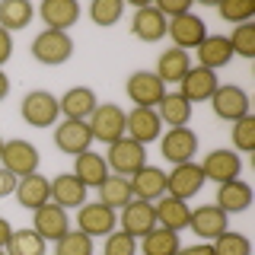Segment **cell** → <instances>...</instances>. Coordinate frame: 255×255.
<instances>
[{
  "label": "cell",
  "mask_w": 255,
  "mask_h": 255,
  "mask_svg": "<svg viewBox=\"0 0 255 255\" xmlns=\"http://www.w3.org/2000/svg\"><path fill=\"white\" fill-rule=\"evenodd\" d=\"M19 115L32 128H54L61 118V102H58V96L48 93V90H32L22 96Z\"/></svg>",
  "instance_id": "obj_1"
},
{
  "label": "cell",
  "mask_w": 255,
  "mask_h": 255,
  "mask_svg": "<svg viewBox=\"0 0 255 255\" xmlns=\"http://www.w3.org/2000/svg\"><path fill=\"white\" fill-rule=\"evenodd\" d=\"M70 54H74V38L67 32H54V29H42L35 38H32V58L45 67H58V64H67Z\"/></svg>",
  "instance_id": "obj_2"
},
{
  "label": "cell",
  "mask_w": 255,
  "mask_h": 255,
  "mask_svg": "<svg viewBox=\"0 0 255 255\" xmlns=\"http://www.w3.org/2000/svg\"><path fill=\"white\" fill-rule=\"evenodd\" d=\"M106 166L112 169V175H125L131 179L140 166H147V147L131 137H118L115 143H109V153H106Z\"/></svg>",
  "instance_id": "obj_3"
},
{
  "label": "cell",
  "mask_w": 255,
  "mask_h": 255,
  "mask_svg": "<svg viewBox=\"0 0 255 255\" xmlns=\"http://www.w3.org/2000/svg\"><path fill=\"white\" fill-rule=\"evenodd\" d=\"M125 93L134 102V109H156L159 99L166 96V83L159 80L153 70H134L125 80Z\"/></svg>",
  "instance_id": "obj_4"
},
{
  "label": "cell",
  "mask_w": 255,
  "mask_h": 255,
  "mask_svg": "<svg viewBox=\"0 0 255 255\" xmlns=\"http://www.w3.org/2000/svg\"><path fill=\"white\" fill-rule=\"evenodd\" d=\"M86 125H90L93 140L115 143L118 137H125V109L115 102H99L96 112L86 118Z\"/></svg>",
  "instance_id": "obj_5"
},
{
  "label": "cell",
  "mask_w": 255,
  "mask_h": 255,
  "mask_svg": "<svg viewBox=\"0 0 255 255\" xmlns=\"http://www.w3.org/2000/svg\"><path fill=\"white\" fill-rule=\"evenodd\" d=\"M0 163H3V169L13 172L16 179H26V175L38 172V163H42V156H38L35 143H29V140H22V137H13V140H3Z\"/></svg>",
  "instance_id": "obj_6"
},
{
  "label": "cell",
  "mask_w": 255,
  "mask_h": 255,
  "mask_svg": "<svg viewBox=\"0 0 255 255\" xmlns=\"http://www.w3.org/2000/svg\"><path fill=\"white\" fill-rule=\"evenodd\" d=\"M249 93L243 90V86H236V83H227V86H217V93L211 96V109H214V115L220 118V122H239V118H246V115H252L249 112Z\"/></svg>",
  "instance_id": "obj_7"
},
{
  "label": "cell",
  "mask_w": 255,
  "mask_h": 255,
  "mask_svg": "<svg viewBox=\"0 0 255 255\" xmlns=\"http://www.w3.org/2000/svg\"><path fill=\"white\" fill-rule=\"evenodd\" d=\"M159 153L166 163L179 166V163H191L198 153V134L191 128H169L159 137Z\"/></svg>",
  "instance_id": "obj_8"
},
{
  "label": "cell",
  "mask_w": 255,
  "mask_h": 255,
  "mask_svg": "<svg viewBox=\"0 0 255 255\" xmlns=\"http://www.w3.org/2000/svg\"><path fill=\"white\" fill-rule=\"evenodd\" d=\"M204 172L201 166L191 159V163H179L172 166V172H166V195L172 198H182V201H188V198H195L198 191L204 188Z\"/></svg>",
  "instance_id": "obj_9"
},
{
  "label": "cell",
  "mask_w": 255,
  "mask_h": 255,
  "mask_svg": "<svg viewBox=\"0 0 255 255\" xmlns=\"http://www.w3.org/2000/svg\"><path fill=\"white\" fill-rule=\"evenodd\" d=\"M188 230L198 239H204V243H214L220 233H227V230H230V214H223L217 204H201V207L191 211Z\"/></svg>",
  "instance_id": "obj_10"
},
{
  "label": "cell",
  "mask_w": 255,
  "mask_h": 255,
  "mask_svg": "<svg viewBox=\"0 0 255 255\" xmlns=\"http://www.w3.org/2000/svg\"><path fill=\"white\" fill-rule=\"evenodd\" d=\"M125 137L137 140L143 147L163 137V122H159L156 109H131V112H125Z\"/></svg>",
  "instance_id": "obj_11"
},
{
  "label": "cell",
  "mask_w": 255,
  "mask_h": 255,
  "mask_svg": "<svg viewBox=\"0 0 255 255\" xmlns=\"http://www.w3.org/2000/svg\"><path fill=\"white\" fill-rule=\"evenodd\" d=\"M118 227V214L112 211V207L106 204H80L77 207V230L80 233H86V236H109L112 230Z\"/></svg>",
  "instance_id": "obj_12"
},
{
  "label": "cell",
  "mask_w": 255,
  "mask_h": 255,
  "mask_svg": "<svg viewBox=\"0 0 255 255\" xmlns=\"http://www.w3.org/2000/svg\"><path fill=\"white\" fill-rule=\"evenodd\" d=\"M166 29H169V19H166L153 3H137V10H134V16H131L134 38L153 45V42H159V38H166Z\"/></svg>",
  "instance_id": "obj_13"
},
{
  "label": "cell",
  "mask_w": 255,
  "mask_h": 255,
  "mask_svg": "<svg viewBox=\"0 0 255 255\" xmlns=\"http://www.w3.org/2000/svg\"><path fill=\"white\" fill-rule=\"evenodd\" d=\"M166 35L172 38V48H179V51H195L207 38V26H204L201 16L185 13V16H179V19H169Z\"/></svg>",
  "instance_id": "obj_14"
},
{
  "label": "cell",
  "mask_w": 255,
  "mask_h": 255,
  "mask_svg": "<svg viewBox=\"0 0 255 255\" xmlns=\"http://www.w3.org/2000/svg\"><path fill=\"white\" fill-rule=\"evenodd\" d=\"M32 230H35L45 243H58V239L70 230V217H67L64 207L48 201V204H42V207L32 211Z\"/></svg>",
  "instance_id": "obj_15"
},
{
  "label": "cell",
  "mask_w": 255,
  "mask_h": 255,
  "mask_svg": "<svg viewBox=\"0 0 255 255\" xmlns=\"http://www.w3.org/2000/svg\"><path fill=\"white\" fill-rule=\"evenodd\" d=\"M54 147L67 156H80L93 147V134H90V125L86 122H70L64 118L61 125H54Z\"/></svg>",
  "instance_id": "obj_16"
},
{
  "label": "cell",
  "mask_w": 255,
  "mask_h": 255,
  "mask_svg": "<svg viewBox=\"0 0 255 255\" xmlns=\"http://www.w3.org/2000/svg\"><path fill=\"white\" fill-rule=\"evenodd\" d=\"M217 86H220V80H217L214 70L191 67L188 74L179 80V96H182V99H188L191 106H195V102H211V96L217 93Z\"/></svg>",
  "instance_id": "obj_17"
},
{
  "label": "cell",
  "mask_w": 255,
  "mask_h": 255,
  "mask_svg": "<svg viewBox=\"0 0 255 255\" xmlns=\"http://www.w3.org/2000/svg\"><path fill=\"white\" fill-rule=\"evenodd\" d=\"M118 223H122V230H125L128 236H134V239L147 236L150 230L156 227L153 204H150V201H137V198H131V201L122 207V217H118Z\"/></svg>",
  "instance_id": "obj_18"
},
{
  "label": "cell",
  "mask_w": 255,
  "mask_h": 255,
  "mask_svg": "<svg viewBox=\"0 0 255 255\" xmlns=\"http://www.w3.org/2000/svg\"><path fill=\"white\" fill-rule=\"evenodd\" d=\"M204 172V179L211 182H230V179H239V172H243V159L239 153L233 150H211V153H204V163H198Z\"/></svg>",
  "instance_id": "obj_19"
},
{
  "label": "cell",
  "mask_w": 255,
  "mask_h": 255,
  "mask_svg": "<svg viewBox=\"0 0 255 255\" xmlns=\"http://www.w3.org/2000/svg\"><path fill=\"white\" fill-rule=\"evenodd\" d=\"M128 185H131V195L137 198V201L153 204L166 195V172L159 169V166H140V169L128 179Z\"/></svg>",
  "instance_id": "obj_20"
},
{
  "label": "cell",
  "mask_w": 255,
  "mask_h": 255,
  "mask_svg": "<svg viewBox=\"0 0 255 255\" xmlns=\"http://www.w3.org/2000/svg\"><path fill=\"white\" fill-rule=\"evenodd\" d=\"M86 188L74 172H61L51 179V204L64 207V211H77L80 204H86Z\"/></svg>",
  "instance_id": "obj_21"
},
{
  "label": "cell",
  "mask_w": 255,
  "mask_h": 255,
  "mask_svg": "<svg viewBox=\"0 0 255 255\" xmlns=\"http://www.w3.org/2000/svg\"><path fill=\"white\" fill-rule=\"evenodd\" d=\"M153 214H156V227L172 230V233H182V230H188L191 207H188V201H182V198L163 195L159 201H153Z\"/></svg>",
  "instance_id": "obj_22"
},
{
  "label": "cell",
  "mask_w": 255,
  "mask_h": 255,
  "mask_svg": "<svg viewBox=\"0 0 255 255\" xmlns=\"http://www.w3.org/2000/svg\"><path fill=\"white\" fill-rule=\"evenodd\" d=\"M214 204H217L223 214H243V211H249V204H252V185H249V182H243V179L220 182Z\"/></svg>",
  "instance_id": "obj_23"
},
{
  "label": "cell",
  "mask_w": 255,
  "mask_h": 255,
  "mask_svg": "<svg viewBox=\"0 0 255 255\" xmlns=\"http://www.w3.org/2000/svg\"><path fill=\"white\" fill-rule=\"evenodd\" d=\"M58 102H61V115L70 118V122H86L96 112V106H99V99H96V93L90 86H70Z\"/></svg>",
  "instance_id": "obj_24"
},
{
  "label": "cell",
  "mask_w": 255,
  "mask_h": 255,
  "mask_svg": "<svg viewBox=\"0 0 255 255\" xmlns=\"http://www.w3.org/2000/svg\"><path fill=\"white\" fill-rule=\"evenodd\" d=\"M38 16H42V22L48 29L67 32L70 26H77V19H80V3L77 0H45V3L38 6Z\"/></svg>",
  "instance_id": "obj_25"
},
{
  "label": "cell",
  "mask_w": 255,
  "mask_h": 255,
  "mask_svg": "<svg viewBox=\"0 0 255 255\" xmlns=\"http://www.w3.org/2000/svg\"><path fill=\"white\" fill-rule=\"evenodd\" d=\"M16 201H19L22 207H29V211H35V207H42L51 201V182L45 179L42 172H32L26 175V179L16 182Z\"/></svg>",
  "instance_id": "obj_26"
},
{
  "label": "cell",
  "mask_w": 255,
  "mask_h": 255,
  "mask_svg": "<svg viewBox=\"0 0 255 255\" xmlns=\"http://www.w3.org/2000/svg\"><path fill=\"white\" fill-rule=\"evenodd\" d=\"M195 51H198V67H207V70H214V74L233 61V48H230L227 35H207Z\"/></svg>",
  "instance_id": "obj_27"
},
{
  "label": "cell",
  "mask_w": 255,
  "mask_h": 255,
  "mask_svg": "<svg viewBox=\"0 0 255 255\" xmlns=\"http://www.w3.org/2000/svg\"><path fill=\"white\" fill-rule=\"evenodd\" d=\"M70 172H74L86 188H99L102 179L109 175V166H106V156H102V153H93V150H86V153L74 156V169H70Z\"/></svg>",
  "instance_id": "obj_28"
},
{
  "label": "cell",
  "mask_w": 255,
  "mask_h": 255,
  "mask_svg": "<svg viewBox=\"0 0 255 255\" xmlns=\"http://www.w3.org/2000/svg\"><path fill=\"white\" fill-rule=\"evenodd\" d=\"M156 115L166 128H188L191 122V102L182 99L179 93H166L156 106Z\"/></svg>",
  "instance_id": "obj_29"
},
{
  "label": "cell",
  "mask_w": 255,
  "mask_h": 255,
  "mask_svg": "<svg viewBox=\"0 0 255 255\" xmlns=\"http://www.w3.org/2000/svg\"><path fill=\"white\" fill-rule=\"evenodd\" d=\"M188 70H191V58H188V51L169 48V51L159 54V61H156V70H153V74L163 80V83H179V80L185 77Z\"/></svg>",
  "instance_id": "obj_30"
},
{
  "label": "cell",
  "mask_w": 255,
  "mask_h": 255,
  "mask_svg": "<svg viewBox=\"0 0 255 255\" xmlns=\"http://www.w3.org/2000/svg\"><path fill=\"white\" fill-rule=\"evenodd\" d=\"M131 185H128V179L125 175H106L102 179V185H99V204H106L112 207V211H122V207L131 201Z\"/></svg>",
  "instance_id": "obj_31"
},
{
  "label": "cell",
  "mask_w": 255,
  "mask_h": 255,
  "mask_svg": "<svg viewBox=\"0 0 255 255\" xmlns=\"http://www.w3.org/2000/svg\"><path fill=\"white\" fill-rule=\"evenodd\" d=\"M35 16V6L29 0H3L0 3V29L16 32V29H26Z\"/></svg>",
  "instance_id": "obj_32"
},
{
  "label": "cell",
  "mask_w": 255,
  "mask_h": 255,
  "mask_svg": "<svg viewBox=\"0 0 255 255\" xmlns=\"http://www.w3.org/2000/svg\"><path fill=\"white\" fill-rule=\"evenodd\" d=\"M179 233L172 230H163V227H153L147 236H140V252L143 255H175L179 252Z\"/></svg>",
  "instance_id": "obj_33"
},
{
  "label": "cell",
  "mask_w": 255,
  "mask_h": 255,
  "mask_svg": "<svg viewBox=\"0 0 255 255\" xmlns=\"http://www.w3.org/2000/svg\"><path fill=\"white\" fill-rule=\"evenodd\" d=\"M48 252V243L35 230H13L10 243H6V255H45Z\"/></svg>",
  "instance_id": "obj_34"
},
{
  "label": "cell",
  "mask_w": 255,
  "mask_h": 255,
  "mask_svg": "<svg viewBox=\"0 0 255 255\" xmlns=\"http://www.w3.org/2000/svg\"><path fill=\"white\" fill-rule=\"evenodd\" d=\"M54 255H96L93 252V236L80 233V230H67V233L54 243Z\"/></svg>",
  "instance_id": "obj_35"
},
{
  "label": "cell",
  "mask_w": 255,
  "mask_h": 255,
  "mask_svg": "<svg viewBox=\"0 0 255 255\" xmlns=\"http://www.w3.org/2000/svg\"><path fill=\"white\" fill-rule=\"evenodd\" d=\"M122 16H125V3H122V0H93V3H90V19L96 22V26H102V29L115 26Z\"/></svg>",
  "instance_id": "obj_36"
},
{
  "label": "cell",
  "mask_w": 255,
  "mask_h": 255,
  "mask_svg": "<svg viewBox=\"0 0 255 255\" xmlns=\"http://www.w3.org/2000/svg\"><path fill=\"white\" fill-rule=\"evenodd\" d=\"M211 249H214V255H252V243H249V236L227 230V233H220L211 243Z\"/></svg>",
  "instance_id": "obj_37"
},
{
  "label": "cell",
  "mask_w": 255,
  "mask_h": 255,
  "mask_svg": "<svg viewBox=\"0 0 255 255\" xmlns=\"http://www.w3.org/2000/svg\"><path fill=\"white\" fill-rule=\"evenodd\" d=\"M217 13H220L223 22H233V26H243V22L255 19V6L249 3V0H220Z\"/></svg>",
  "instance_id": "obj_38"
},
{
  "label": "cell",
  "mask_w": 255,
  "mask_h": 255,
  "mask_svg": "<svg viewBox=\"0 0 255 255\" xmlns=\"http://www.w3.org/2000/svg\"><path fill=\"white\" fill-rule=\"evenodd\" d=\"M230 137H233V150L252 153L255 150V115H246V118H239V122H233Z\"/></svg>",
  "instance_id": "obj_39"
},
{
  "label": "cell",
  "mask_w": 255,
  "mask_h": 255,
  "mask_svg": "<svg viewBox=\"0 0 255 255\" xmlns=\"http://www.w3.org/2000/svg\"><path fill=\"white\" fill-rule=\"evenodd\" d=\"M230 48H233V54L239 58H255V22H243V26H236L230 32Z\"/></svg>",
  "instance_id": "obj_40"
},
{
  "label": "cell",
  "mask_w": 255,
  "mask_h": 255,
  "mask_svg": "<svg viewBox=\"0 0 255 255\" xmlns=\"http://www.w3.org/2000/svg\"><path fill=\"white\" fill-rule=\"evenodd\" d=\"M102 255H137V239L128 236L125 230H112V233L106 236Z\"/></svg>",
  "instance_id": "obj_41"
},
{
  "label": "cell",
  "mask_w": 255,
  "mask_h": 255,
  "mask_svg": "<svg viewBox=\"0 0 255 255\" xmlns=\"http://www.w3.org/2000/svg\"><path fill=\"white\" fill-rule=\"evenodd\" d=\"M153 6L166 16V19H179V16L191 13V0H159V3H153Z\"/></svg>",
  "instance_id": "obj_42"
},
{
  "label": "cell",
  "mask_w": 255,
  "mask_h": 255,
  "mask_svg": "<svg viewBox=\"0 0 255 255\" xmlns=\"http://www.w3.org/2000/svg\"><path fill=\"white\" fill-rule=\"evenodd\" d=\"M10 58H13V32L0 29V67H3Z\"/></svg>",
  "instance_id": "obj_43"
},
{
  "label": "cell",
  "mask_w": 255,
  "mask_h": 255,
  "mask_svg": "<svg viewBox=\"0 0 255 255\" xmlns=\"http://www.w3.org/2000/svg\"><path fill=\"white\" fill-rule=\"evenodd\" d=\"M16 182H19V179H16L13 172H6L3 166H0V198L13 195V191H16Z\"/></svg>",
  "instance_id": "obj_44"
},
{
  "label": "cell",
  "mask_w": 255,
  "mask_h": 255,
  "mask_svg": "<svg viewBox=\"0 0 255 255\" xmlns=\"http://www.w3.org/2000/svg\"><path fill=\"white\" fill-rule=\"evenodd\" d=\"M175 255H214V249H211V243H198V246H179Z\"/></svg>",
  "instance_id": "obj_45"
},
{
  "label": "cell",
  "mask_w": 255,
  "mask_h": 255,
  "mask_svg": "<svg viewBox=\"0 0 255 255\" xmlns=\"http://www.w3.org/2000/svg\"><path fill=\"white\" fill-rule=\"evenodd\" d=\"M10 236H13V227H10V220H6V217H0V249H6Z\"/></svg>",
  "instance_id": "obj_46"
},
{
  "label": "cell",
  "mask_w": 255,
  "mask_h": 255,
  "mask_svg": "<svg viewBox=\"0 0 255 255\" xmlns=\"http://www.w3.org/2000/svg\"><path fill=\"white\" fill-rule=\"evenodd\" d=\"M6 96H10V77H6L3 67H0V102H3Z\"/></svg>",
  "instance_id": "obj_47"
},
{
  "label": "cell",
  "mask_w": 255,
  "mask_h": 255,
  "mask_svg": "<svg viewBox=\"0 0 255 255\" xmlns=\"http://www.w3.org/2000/svg\"><path fill=\"white\" fill-rule=\"evenodd\" d=\"M0 153H3V137H0Z\"/></svg>",
  "instance_id": "obj_48"
},
{
  "label": "cell",
  "mask_w": 255,
  "mask_h": 255,
  "mask_svg": "<svg viewBox=\"0 0 255 255\" xmlns=\"http://www.w3.org/2000/svg\"><path fill=\"white\" fill-rule=\"evenodd\" d=\"M0 255H6V249H0Z\"/></svg>",
  "instance_id": "obj_49"
}]
</instances>
